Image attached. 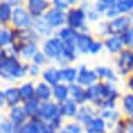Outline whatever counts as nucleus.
<instances>
[{
	"instance_id": "5fc2aeb1",
	"label": "nucleus",
	"mask_w": 133,
	"mask_h": 133,
	"mask_svg": "<svg viewBox=\"0 0 133 133\" xmlns=\"http://www.w3.org/2000/svg\"><path fill=\"white\" fill-rule=\"evenodd\" d=\"M2 59H3V54H2V51H0V62Z\"/></svg>"
},
{
	"instance_id": "a211bd4d",
	"label": "nucleus",
	"mask_w": 133,
	"mask_h": 133,
	"mask_svg": "<svg viewBox=\"0 0 133 133\" xmlns=\"http://www.w3.org/2000/svg\"><path fill=\"white\" fill-rule=\"evenodd\" d=\"M52 95H53L54 99L58 102V104L62 103L70 98V87H69V85L59 83V84L53 86Z\"/></svg>"
},
{
	"instance_id": "49530a36",
	"label": "nucleus",
	"mask_w": 133,
	"mask_h": 133,
	"mask_svg": "<svg viewBox=\"0 0 133 133\" xmlns=\"http://www.w3.org/2000/svg\"><path fill=\"white\" fill-rule=\"evenodd\" d=\"M127 133H133V118H128Z\"/></svg>"
},
{
	"instance_id": "3c124183",
	"label": "nucleus",
	"mask_w": 133,
	"mask_h": 133,
	"mask_svg": "<svg viewBox=\"0 0 133 133\" xmlns=\"http://www.w3.org/2000/svg\"><path fill=\"white\" fill-rule=\"evenodd\" d=\"M115 14H116L115 9H112V8H110V9L107 11V15H108V17H113Z\"/></svg>"
},
{
	"instance_id": "dca6fc26",
	"label": "nucleus",
	"mask_w": 133,
	"mask_h": 133,
	"mask_svg": "<svg viewBox=\"0 0 133 133\" xmlns=\"http://www.w3.org/2000/svg\"><path fill=\"white\" fill-rule=\"evenodd\" d=\"M85 14L81 8H73L66 15V22L72 28H78L83 25Z\"/></svg>"
},
{
	"instance_id": "f257e3e1",
	"label": "nucleus",
	"mask_w": 133,
	"mask_h": 133,
	"mask_svg": "<svg viewBox=\"0 0 133 133\" xmlns=\"http://www.w3.org/2000/svg\"><path fill=\"white\" fill-rule=\"evenodd\" d=\"M87 102L96 109H109L117 107V100L121 94L112 82H97L86 88Z\"/></svg>"
},
{
	"instance_id": "2eb2a0df",
	"label": "nucleus",
	"mask_w": 133,
	"mask_h": 133,
	"mask_svg": "<svg viewBox=\"0 0 133 133\" xmlns=\"http://www.w3.org/2000/svg\"><path fill=\"white\" fill-rule=\"evenodd\" d=\"M76 43L75 42H62V53L59 61L62 65L65 62H71L76 59Z\"/></svg>"
},
{
	"instance_id": "72a5a7b5",
	"label": "nucleus",
	"mask_w": 133,
	"mask_h": 133,
	"mask_svg": "<svg viewBox=\"0 0 133 133\" xmlns=\"http://www.w3.org/2000/svg\"><path fill=\"white\" fill-rule=\"evenodd\" d=\"M12 8L11 5L8 2H3L0 4V18L2 23H6L7 21L11 20V15H12Z\"/></svg>"
},
{
	"instance_id": "aec40b11",
	"label": "nucleus",
	"mask_w": 133,
	"mask_h": 133,
	"mask_svg": "<svg viewBox=\"0 0 133 133\" xmlns=\"http://www.w3.org/2000/svg\"><path fill=\"white\" fill-rule=\"evenodd\" d=\"M43 78L47 82V84L55 86V85L59 84V82L61 81L60 70H58L56 68H49L46 71H44Z\"/></svg>"
},
{
	"instance_id": "f704fd0d",
	"label": "nucleus",
	"mask_w": 133,
	"mask_h": 133,
	"mask_svg": "<svg viewBox=\"0 0 133 133\" xmlns=\"http://www.w3.org/2000/svg\"><path fill=\"white\" fill-rule=\"evenodd\" d=\"M33 118L36 122L38 133H58V131H56L55 129H53L52 126L48 122H45V121L41 119L37 116H33Z\"/></svg>"
},
{
	"instance_id": "7c9ffc66",
	"label": "nucleus",
	"mask_w": 133,
	"mask_h": 133,
	"mask_svg": "<svg viewBox=\"0 0 133 133\" xmlns=\"http://www.w3.org/2000/svg\"><path fill=\"white\" fill-rule=\"evenodd\" d=\"M123 45H124V39L122 37H118V36H114V37L108 38L105 42V46H106V48L110 52H117V51H119L122 49Z\"/></svg>"
},
{
	"instance_id": "a19ab883",
	"label": "nucleus",
	"mask_w": 133,
	"mask_h": 133,
	"mask_svg": "<svg viewBox=\"0 0 133 133\" xmlns=\"http://www.w3.org/2000/svg\"><path fill=\"white\" fill-rule=\"evenodd\" d=\"M46 57H47V56L44 54V52L37 51V52L34 54V56L32 57V59H33V62H34L35 64L41 65V64H43V63L46 62Z\"/></svg>"
},
{
	"instance_id": "58836bf2",
	"label": "nucleus",
	"mask_w": 133,
	"mask_h": 133,
	"mask_svg": "<svg viewBox=\"0 0 133 133\" xmlns=\"http://www.w3.org/2000/svg\"><path fill=\"white\" fill-rule=\"evenodd\" d=\"M19 133H38V129H37L35 119L32 117V121L22 125L19 128Z\"/></svg>"
},
{
	"instance_id": "1a4fd4ad",
	"label": "nucleus",
	"mask_w": 133,
	"mask_h": 133,
	"mask_svg": "<svg viewBox=\"0 0 133 133\" xmlns=\"http://www.w3.org/2000/svg\"><path fill=\"white\" fill-rule=\"evenodd\" d=\"M85 133H108L107 122L99 114L96 115L89 123L83 126Z\"/></svg>"
},
{
	"instance_id": "9d476101",
	"label": "nucleus",
	"mask_w": 133,
	"mask_h": 133,
	"mask_svg": "<svg viewBox=\"0 0 133 133\" xmlns=\"http://www.w3.org/2000/svg\"><path fill=\"white\" fill-rule=\"evenodd\" d=\"M43 19L50 27H59L64 23L65 16L62 10L58 8H51L44 15Z\"/></svg>"
},
{
	"instance_id": "f8f14e48",
	"label": "nucleus",
	"mask_w": 133,
	"mask_h": 133,
	"mask_svg": "<svg viewBox=\"0 0 133 133\" xmlns=\"http://www.w3.org/2000/svg\"><path fill=\"white\" fill-rule=\"evenodd\" d=\"M99 115L104 118L107 122V126H108V132L109 130L112 128V126L118 121L121 119L124 115L121 111V109L116 108H109V109H102L99 110Z\"/></svg>"
},
{
	"instance_id": "4c0bfd02",
	"label": "nucleus",
	"mask_w": 133,
	"mask_h": 133,
	"mask_svg": "<svg viewBox=\"0 0 133 133\" xmlns=\"http://www.w3.org/2000/svg\"><path fill=\"white\" fill-rule=\"evenodd\" d=\"M33 24H34V29H35L34 31L38 32L39 34H44V35L49 34L51 31V28H52L46 23V21L44 19L43 20H36Z\"/></svg>"
},
{
	"instance_id": "e433bc0d",
	"label": "nucleus",
	"mask_w": 133,
	"mask_h": 133,
	"mask_svg": "<svg viewBox=\"0 0 133 133\" xmlns=\"http://www.w3.org/2000/svg\"><path fill=\"white\" fill-rule=\"evenodd\" d=\"M15 41V33L6 30V29H0V47L7 46L11 44Z\"/></svg>"
},
{
	"instance_id": "39448f33",
	"label": "nucleus",
	"mask_w": 133,
	"mask_h": 133,
	"mask_svg": "<svg viewBox=\"0 0 133 133\" xmlns=\"http://www.w3.org/2000/svg\"><path fill=\"white\" fill-rule=\"evenodd\" d=\"M43 51L47 57L59 59L62 53V42L57 37L49 38L44 43Z\"/></svg>"
},
{
	"instance_id": "4d7b16f0",
	"label": "nucleus",
	"mask_w": 133,
	"mask_h": 133,
	"mask_svg": "<svg viewBox=\"0 0 133 133\" xmlns=\"http://www.w3.org/2000/svg\"><path fill=\"white\" fill-rule=\"evenodd\" d=\"M132 46H133V45H132Z\"/></svg>"
},
{
	"instance_id": "c756f323",
	"label": "nucleus",
	"mask_w": 133,
	"mask_h": 133,
	"mask_svg": "<svg viewBox=\"0 0 133 133\" xmlns=\"http://www.w3.org/2000/svg\"><path fill=\"white\" fill-rule=\"evenodd\" d=\"M36 44L35 42H27V43H24L22 45V48H21V53L22 56L26 59H29V58H32L34 56V54L37 52L36 50Z\"/></svg>"
},
{
	"instance_id": "864d4df0",
	"label": "nucleus",
	"mask_w": 133,
	"mask_h": 133,
	"mask_svg": "<svg viewBox=\"0 0 133 133\" xmlns=\"http://www.w3.org/2000/svg\"><path fill=\"white\" fill-rule=\"evenodd\" d=\"M68 4H73V3H75L76 2V0H64Z\"/></svg>"
},
{
	"instance_id": "603ef678",
	"label": "nucleus",
	"mask_w": 133,
	"mask_h": 133,
	"mask_svg": "<svg viewBox=\"0 0 133 133\" xmlns=\"http://www.w3.org/2000/svg\"><path fill=\"white\" fill-rule=\"evenodd\" d=\"M98 1H101V2H103L104 4H112V3H114V2L117 1V0H98Z\"/></svg>"
},
{
	"instance_id": "7ed1b4c3",
	"label": "nucleus",
	"mask_w": 133,
	"mask_h": 133,
	"mask_svg": "<svg viewBox=\"0 0 133 133\" xmlns=\"http://www.w3.org/2000/svg\"><path fill=\"white\" fill-rule=\"evenodd\" d=\"M11 23L14 27L18 29H24V30L29 29L33 25V21L30 14L21 6L14 8L12 15H11Z\"/></svg>"
},
{
	"instance_id": "412c9836",
	"label": "nucleus",
	"mask_w": 133,
	"mask_h": 133,
	"mask_svg": "<svg viewBox=\"0 0 133 133\" xmlns=\"http://www.w3.org/2000/svg\"><path fill=\"white\" fill-rule=\"evenodd\" d=\"M52 96V88L49 84L41 82L35 88V98L42 102H48Z\"/></svg>"
},
{
	"instance_id": "9b49d317",
	"label": "nucleus",
	"mask_w": 133,
	"mask_h": 133,
	"mask_svg": "<svg viewBox=\"0 0 133 133\" xmlns=\"http://www.w3.org/2000/svg\"><path fill=\"white\" fill-rule=\"evenodd\" d=\"M59 112L62 115V117L66 118H76L78 110H79V105L71 98L65 100L62 103H59Z\"/></svg>"
},
{
	"instance_id": "c85d7f7f",
	"label": "nucleus",
	"mask_w": 133,
	"mask_h": 133,
	"mask_svg": "<svg viewBox=\"0 0 133 133\" xmlns=\"http://www.w3.org/2000/svg\"><path fill=\"white\" fill-rule=\"evenodd\" d=\"M19 91H20L21 100H23L25 102L30 100V99H33V97L35 96V88L33 87L32 83H30V82L23 84L19 88Z\"/></svg>"
},
{
	"instance_id": "37998d69",
	"label": "nucleus",
	"mask_w": 133,
	"mask_h": 133,
	"mask_svg": "<svg viewBox=\"0 0 133 133\" xmlns=\"http://www.w3.org/2000/svg\"><path fill=\"white\" fill-rule=\"evenodd\" d=\"M53 4L55 5V8H58L60 10L65 9L68 6V3L64 0H53Z\"/></svg>"
},
{
	"instance_id": "c03bdc74",
	"label": "nucleus",
	"mask_w": 133,
	"mask_h": 133,
	"mask_svg": "<svg viewBox=\"0 0 133 133\" xmlns=\"http://www.w3.org/2000/svg\"><path fill=\"white\" fill-rule=\"evenodd\" d=\"M123 39H124L125 44H132L133 45V29L128 31V32H126L124 37H123Z\"/></svg>"
},
{
	"instance_id": "4be33fe9",
	"label": "nucleus",
	"mask_w": 133,
	"mask_h": 133,
	"mask_svg": "<svg viewBox=\"0 0 133 133\" xmlns=\"http://www.w3.org/2000/svg\"><path fill=\"white\" fill-rule=\"evenodd\" d=\"M95 71H96L98 77L103 79L106 82L114 83L117 80V76H116L115 72L112 69L108 68V66H97L95 69Z\"/></svg>"
},
{
	"instance_id": "a18cd8bd",
	"label": "nucleus",
	"mask_w": 133,
	"mask_h": 133,
	"mask_svg": "<svg viewBox=\"0 0 133 133\" xmlns=\"http://www.w3.org/2000/svg\"><path fill=\"white\" fill-rule=\"evenodd\" d=\"M29 74L31 75V76H37L38 75V73H39V66L37 65V64H35V63H33V64H31L30 66H29Z\"/></svg>"
},
{
	"instance_id": "bb28decb",
	"label": "nucleus",
	"mask_w": 133,
	"mask_h": 133,
	"mask_svg": "<svg viewBox=\"0 0 133 133\" xmlns=\"http://www.w3.org/2000/svg\"><path fill=\"white\" fill-rule=\"evenodd\" d=\"M58 133H85V132L82 125H80L76 121H73L63 124V126L60 128Z\"/></svg>"
},
{
	"instance_id": "6e6552de",
	"label": "nucleus",
	"mask_w": 133,
	"mask_h": 133,
	"mask_svg": "<svg viewBox=\"0 0 133 133\" xmlns=\"http://www.w3.org/2000/svg\"><path fill=\"white\" fill-rule=\"evenodd\" d=\"M98 114H99V110L96 109L92 105L84 104V105H81L79 107V110H78V113H77L75 121L78 122L80 125L85 126L87 123H89Z\"/></svg>"
},
{
	"instance_id": "ddd939ff",
	"label": "nucleus",
	"mask_w": 133,
	"mask_h": 133,
	"mask_svg": "<svg viewBox=\"0 0 133 133\" xmlns=\"http://www.w3.org/2000/svg\"><path fill=\"white\" fill-rule=\"evenodd\" d=\"M70 87V98L73 99L78 105H84L87 102L86 88L79 85L78 83H73L69 85Z\"/></svg>"
},
{
	"instance_id": "f03ea898",
	"label": "nucleus",
	"mask_w": 133,
	"mask_h": 133,
	"mask_svg": "<svg viewBox=\"0 0 133 133\" xmlns=\"http://www.w3.org/2000/svg\"><path fill=\"white\" fill-rule=\"evenodd\" d=\"M27 64L22 65L16 56H5L0 62V77L4 79H18L22 78L28 72Z\"/></svg>"
},
{
	"instance_id": "a878e982",
	"label": "nucleus",
	"mask_w": 133,
	"mask_h": 133,
	"mask_svg": "<svg viewBox=\"0 0 133 133\" xmlns=\"http://www.w3.org/2000/svg\"><path fill=\"white\" fill-rule=\"evenodd\" d=\"M128 26L129 20L127 18H117L109 24L108 30L110 33H122L127 29Z\"/></svg>"
},
{
	"instance_id": "09e8293b",
	"label": "nucleus",
	"mask_w": 133,
	"mask_h": 133,
	"mask_svg": "<svg viewBox=\"0 0 133 133\" xmlns=\"http://www.w3.org/2000/svg\"><path fill=\"white\" fill-rule=\"evenodd\" d=\"M7 2L12 6V5H15L16 7H18L19 6V4L22 2V0H7Z\"/></svg>"
},
{
	"instance_id": "79ce46f5",
	"label": "nucleus",
	"mask_w": 133,
	"mask_h": 133,
	"mask_svg": "<svg viewBox=\"0 0 133 133\" xmlns=\"http://www.w3.org/2000/svg\"><path fill=\"white\" fill-rule=\"evenodd\" d=\"M102 49V43L100 42H92V44L90 45V48H89V53L91 54H97L101 51Z\"/></svg>"
},
{
	"instance_id": "c9c22d12",
	"label": "nucleus",
	"mask_w": 133,
	"mask_h": 133,
	"mask_svg": "<svg viewBox=\"0 0 133 133\" xmlns=\"http://www.w3.org/2000/svg\"><path fill=\"white\" fill-rule=\"evenodd\" d=\"M127 126H128V118L123 116L112 126V128L109 130L108 133H127Z\"/></svg>"
},
{
	"instance_id": "473e14b6",
	"label": "nucleus",
	"mask_w": 133,
	"mask_h": 133,
	"mask_svg": "<svg viewBox=\"0 0 133 133\" xmlns=\"http://www.w3.org/2000/svg\"><path fill=\"white\" fill-rule=\"evenodd\" d=\"M77 36L78 33L72 27L62 28L59 31V37L62 39V42H76Z\"/></svg>"
},
{
	"instance_id": "6e6d98bb",
	"label": "nucleus",
	"mask_w": 133,
	"mask_h": 133,
	"mask_svg": "<svg viewBox=\"0 0 133 133\" xmlns=\"http://www.w3.org/2000/svg\"><path fill=\"white\" fill-rule=\"evenodd\" d=\"M0 23H2V21H1V18H0Z\"/></svg>"
},
{
	"instance_id": "ea45409f",
	"label": "nucleus",
	"mask_w": 133,
	"mask_h": 133,
	"mask_svg": "<svg viewBox=\"0 0 133 133\" xmlns=\"http://www.w3.org/2000/svg\"><path fill=\"white\" fill-rule=\"evenodd\" d=\"M116 8L118 11H128L133 8V0H121L118 1Z\"/></svg>"
},
{
	"instance_id": "423d86ee",
	"label": "nucleus",
	"mask_w": 133,
	"mask_h": 133,
	"mask_svg": "<svg viewBox=\"0 0 133 133\" xmlns=\"http://www.w3.org/2000/svg\"><path fill=\"white\" fill-rule=\"evenodd\" d=\"M98 78L99 77L95 70H89L86 68V65L83 64L78 70V76H77L76 83L87 88V87L94 85L95 83H97Z\"/></svg>"
},
{
	"instance_id": "20e7f679",
	"label": "nucleus",
	"mask_w": 133,
	"mask_h": 133,
	"mask_svg": "<svg viewBox=\"0 0 133 133\" xmlns=\"http://www.w3.org/2000/svg\"><path fill=\"white\" fill-rule=\"evenodd\" d=\"M118 75L123 77H130L133 73V51L124 50L116 62Z\"/></svg>"
},
{
	"instance_id": "6ab92c4d",
	"label": "nucleus",
	"mask_w": 133,
	"mask_h": 133,
	"mask_svg": "<svg viewBox=\"0 0 133 133\" xmlns=\"http://www.w3.org/2000/svg\"><path fill=\"white\" fill-rule=\"evenodd\" d=\"M9 117L16 126L21 127L22 125H24V123L27 118V114H26L24 108H22L20 106H15V107H11V109L9 111Z\"/></svg>"
},
{
	"instance_id": "2f4dec72",
	"label": "nucleus",
	"mask_w": 133,
	"mask_h": 133,
	"mask_svg": "<svg viewBox=\"0 0 133 133\" xmlns=\"http://www.w3.org/2000/svg\"><path fill=\"white\" fill-rule=\"evenodd\" d=\"M19 128L7 118L0 119V133H19Z\"/></svg>"
},
{
	"instance_id": "8fccbe9b",
	"label": "nucleus",
	"mask_w": 133,
	"mask_h": 133,
	"mask_svg": "<svg viewBox=\"0 0 133 133\" xmlns=\"http://www.w3.org/2000/svg\"><path fill=\"white\" fill-rule=\"evenodd\" d=\"M4 101H5V98H4V92L0 91V107L3 105Z\"/></svg>"
},
{
	"instance_id": "5701e85b",
	"label": "nucleus",
	"mask_w": 133,
	"mask_h": 133,
	"mask_svg": "<svg viewBox=\"0 0 133 133\" xmlns=\"http://www.w3.org/2000/svg\"><path fill=\"white\" fill-rule=\"evenodd\" d=\"M77 76H78V70L76 68H73V66H63L62 69H60L61 81H64L66 83H69V85L70 84H73V83H76Z\"/></svg>"
},
{
	"instance_id": "de8ad7c7",
	"label": "nucleus",
	"mask_w": 133,
	"mask_h": 133,
	"mask_svg": "<svg viewBox=\"0 0 133 133\" xmlns=\"http://www.w3.org/2000/svg\"><path fill=\"white\" fill-rule=\"evenodd\" d=\"M127 85H128V88H129L130 92H131V94H133V75L129 77L128 82H127Z\"/></svg>"
},
{
	"instance_id": "f3484780",
	"label": "nucleus",
	"mask_w": 133,
	"mask_h": 133,
	"mask_svg": "<svg viewBox=\"0 0 133 133\" xmlns=\"http://www.w3.org/2000/svg\"><path fill=\"white\" fill-rule=\"evenodd\" d=\"M121 111L127 118H133V94L128 92L121 99Z\"/></svg>"
},
{
	"instance_id": "cd10ccee",
	"label": "nucleus",
	"mask_w": 133,
	"mask_h": 133,
	"mask_svg": "<svg viewBox=\"0 0 133 133\" xmlns=\"http://www.w3.org/2000/svg\"><path fill=\"white\" fill-rule=\"evenodd\" d=\"M39 106H41L39 101L36 98H33V99H30V100L26 101L23 108H24L27 115L33 117V116H36V114L38 112V109H39Z\"/></svg>"
},
{
	"instance_id": "393cba45",
	"label": "nucleus",
	"mask_w": 133,
	"mask_h": 133,
	"mask_svg": "<svg viewBox=\"0 0 133 133\" xmlns=\"http://www.w3.org/2000/svg\"><path fill=\"white\" fill-rule=\"evenodd\" d=\"M4 98H5V102L7 103L8 106H10V107L17 106V104L21 100L19 88H16V87L6 88L4 91Z\"/></svg>"
},
{
	"instance_id": "b1692460",
	"label": "nucleus",
	"mask_w": 133,
	"mask_h": 133,
	"mask_svg": "<svg viewBox=\"0 0 133 133\" xmlns=\"http://www.w3.org/2000/svg\"><path fill=\"white\" fill-rule=\"evenodd\" d=\"M92 39L91 37L86 34V33H78V36L76 38V47L79 49V51L81 53H88L89 52V48L90 45L92 44Z\"/></svg>"
},
{
	"instance_id": "4468645a",
	"label": "nucleus",
	"mask_w": 133,
	"mask_h": 133,
	"mask_svg": "<svg viewBox=\"0 0 133 133\" xmlns=\"http://www.w3.org/2000/svg\"><path fill=\"white\" fill-rule=\"evenodd\" d=\"M27 7L32 18H41L44 11L49 7V2L47 0H28Z\"/></svg>"
},
{
	"instance_id": "0eeeda50",
	"label": "nucleus",
	"mask_w": 133,
	"mask_h": 133,
	"mask_svg": "<svg viewBox=\"0 0 133 133\" xmlns=\"http://www.w3.org/2000/svg\"><path fill=\"white\" fill-rule=\"evenodd\" d=\"M58 114H60L59 105L48 101V102L41 103V106H39V109H38V112H37L36 116L39 117L41 119L49 123L53 117H55Z\"/></svg>"
}]
</instances>
